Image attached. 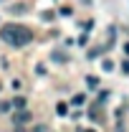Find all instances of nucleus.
I'll use <instances>...</instances> for the list:
<instances>
[{"mask_svg":"<svg viewBox=\"0 0 129 132\" xmlns=\"http://www.w3.org/2000/svg\"><path fill=\"white\" fill-rule=\"evenodd\" d=\"M0 38L8 43V46H25V43H31L33 33L25 28V26H18V23H8V26H3V31H0Z\"/></svg>","mask_w":129,"mask_h":132,"instance_id":"obj_1","label":"nucleus"},{"mask_svg":"<svg viewBox=\"0 0 129 132\" xmlns=\"http://www.w3.org/2000/svg\"><path fill=\"white\" fill-rule=\"evenodd\" d=\"M15 125H28L31 122V112H25V109H20V112H15Z\"/></svg>","mask_w":129,"mask_h":132,"instance_id":"obj_2","label":"nucleus"},{"mask_svg":"<svg viewBox=\"0 0 129 132\" xmlns=\"http://www.w3.org/2000/svg\"><path fill=\"white\" fill-rule=\"evenodd\" d=\"M13 107H20V109H23V107H25V99H23V97H15V99H13Z\"/></svg>","mask_w":129,"mask_h":132,"instance_id":"obj_3","label":"nucleus"},{"mask_svg":"<svg viewBox=\"0 0 129 132\" xmlns=\"http://www.w3.org/2000/svg\"><path fill=\"white\" fill-rule=\"evenodd\" d=\"M56 112H58V114L63 117V114H66V112H68V107H66L63 102H61V104H58V107H56Z\"/></svg>","mask_w":129,"mask_h":132,"instance_id":"obj_4","label":"nucleus"},{"mask_svg":"<svg viewBox=\"0 0 129 132\" xmlns=\"http://www.w3.org/2000/svg\"><path fill=\"white\" fill-rule=\"evenodd\" d=\"M10 107H13V104H10V102H0V112H8V109H10Z\"/></svg>","mask_w":129,"mask_h":132,"instance_id":"obj_5","label":"nucleus"},{"mask_svg":"<svg viewBox=\"0 0 129 132\" xmlns=\"http://www.w3.org/2000/svg\"><path fill=\"white\" fill-rule=\"evenodd\" d=\"M23 10H25V5H20V3H18V5H13V13H23Z\"/></svg>","mask_w":129,"mask_h":132,"instance_id":"obj_6","label":"nucleus"},{"mask_svg":"<svg viewBox=\"0 0 129 132\" xmlns=\"http://www.w3.org/2000/svg\"><path fill=\"white\" fill-rule=\"evenodd\" d=\"M96 81H99L96 76H89V79H86V84H89V86H96Z\"/></svg>","mask_w":129,"mask_h":132,"instance_id":"obj_7","label":"nucleus"},{"mask_svg":"<svg viewBox=\"0 0 129 132\" xmlns=\"http://www.w3.org/2000/svg\"><path fill=\"white\" fill-rule=\"evenodd\" d=\"M122 69H124V74H129V61H124V64H122Z\"/></svg>","mask_w":129,"mask_h":132,"instance_id":"obj_8","label":"nucleus"},{"mask_svg":"<svg viewBox=\"0 0 129 132\" xmlns=\"http://www.w3.org/2000/svg\"><path fill=\"white\" fill-rule=\"evenodd\" d=\"M124 53H127V56H129V43H124Z\"/></svg>","mask_w":129,"mask_h":132,"instance_id":"obj_9","label":"nucleus"}]
</instances>
